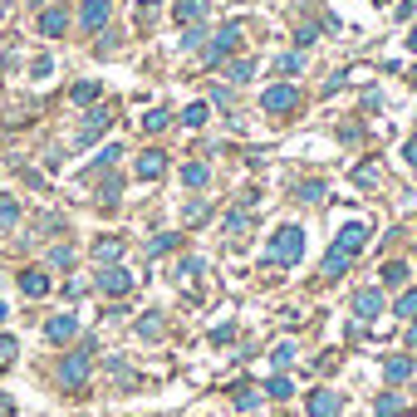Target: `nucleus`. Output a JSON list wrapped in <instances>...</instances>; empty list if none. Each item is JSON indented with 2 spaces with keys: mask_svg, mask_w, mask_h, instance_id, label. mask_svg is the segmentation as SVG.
I'll return each instance as SVG.
<instances>
[{
  "mask_svg": "<svg viewBox=\"0 0 417 417\" xmlns=\"http://www.w3.org/2000/svg\"><path fill=\"white\" fill-rule=\"evenodd\" d=\"M300 255H305V231H300V226H280V231L270 236L265 260H275V265H295Z\"/></svg>",
  "mask_w": 417,
  "mask_h": 417,
  "instance_id": "obj_1",
  "label": "nucleus"
},
{
  "mask_svg": "<svg viewBox=\"0 0 417 417\" xmlns=\"http://www.w3.org/2000/svg\"><path fill=\"white\" fill-rule=\"evenodd\" d=\"M89 349H94V344H84L79 353L64 358V368H59V383H64V388H84V378H89Z\"/></svg>",
  "mask_w": 417,
  "mask_h": 417,
  "instance_id": "obj_2",
  "label": "nucleus"
},
{
  "mask_svg": "<svg viewBox=\"0 0 417 417\" xmlns=\"http://www.w3.org/2000/svg\"><path fill=\"white\" fill-rule=\"evenodd\" d=\"M236 44H241V25H221V30H216V40H211V49H207V64L231 59V54H236Z\"/></svg>",
  "mask_w": 417,
  "mask_h": 417,
  "instance_id": "obj_3",
  "label": "nucleus"
},
{
  "mask_svg": "<svg viewBox=\"0 0 417 417\" xmlns=\"http://www.w3.org/2000/svg\"><path fill=\"white\" fill-rule=\"evenodd\" d=\"M295 104H300V89H295V84H275V89L260 94V108H265V113H290Z\"/></svg>",
  "mask_w": 417,
  "mask_h": 417,
  "instance_id": "obj_4",
  "label": "nucleus"
},
{
  "mask_svg": "<svg viewBox=\"0 0 417 417\" xmlns=\"http://www.w3.org/2000/svg\"><path fill=\"white\" fill-rule=\"evenodd\" d=\"M339 408H344V398L334 388H314L310 393V417H339Z\"/></svg>",
  "mask_w": 417,
  "mask_h": 417,
  "instance_id": "obj_5",
  "label": "nucleus"
},
{
  "mask_svg": "<svg viewBox=\"0 0 417 417\" xmlns=\"http://www.w3.org/2000/svg\"><path fill=\"white\" fill-rule=\"evenodd\" d=\"M74 334H79V319H74V314H54V319L44 324V339H49V344H69Z\"/></svg>",
  "mask_w": 417,
  "mask_h": 417,
  "instance_id": "obj_6",
  "label": "nucleus"
},
{
  "mask_svg": "<svg viewBox=\"0 0 417 417\" xmlns=\"http://www.w3.org/2000/svg\"><path fill=\"white\" fill-rule=\"evenodd\" d=\"M99 290H104V295H128V290H133V275L118 270V265H108V270H99Z\"/></svg>",
  "mask_w": 417,
  "mask_h": 417,
  "instance_id": "obj_7",
  "label": "nucleus"
},
{
  "mask_svg": "<svg viewBox=\"0 0 417 417\" xmlns=\"http://www.w3.org/2000/svg\"><path fill=\"white\" fill-rule=\"evenodd\" d=\"M363 241H368V226H363V221H349V226L339 231V241H334V246H344L349 255H358V250H363Z\"/></svg>",
  "mask_w": 417,
  "mask_h": 417,
  "instance_id": "obj_8",
  "label": "nucleus"
},
{
  "mask_svg": "<svg viewBox=\"0 0 417 417\" xmlns=\"http://www.w3.org/2000/svg\"><path fill=\"white\" fill-rule=\"evenodd\" d=\"M353 314H358V319L383 314V290H358V295H353Z\"/></svg>",
  "mask_w": 417,
  "mask_h": 417,
  "instance_id": "obj_9",
  "label": "nucleus"
},
{
  "mask_svg": "<svg viewBox=\"0 0 417 417\" xmlns=\"http://www.w3.org/2000/svg\"><path fill=\"white\" fill-rule=\"evenodd\" d=\"M79 20H84V30H104L108 25V0H84Z\"/></svg>",
  "mask_w": 417,
  "mask_h": 417,
  "instance_id": "obj_10",
  "label": "nucleus"
},
{
  "mask_svg": "<svg viewBox=\"0 0 417 417\" xmlns=\"http://www.w3.org/2000/svg\"><path fill=\"white\" fill-rule=\"evenodd\" d=\"M118 255H123V241L118 236H99L94 241V260L99 265H118Z\"/></svg>",
  "mask_w": 417,
  "mask_h": 417,
  "instance_id": "obj_11",
  "label": "nucleus"
},
{
  "mask_svg": "<svg viewBox=\"0 0 417 417\" xmlns=\"http://www.w3.org/2000/svg\"><path fill=\"white\" fill-rule=\"evenodd\" d=\"M64 30H69V15H64V10H44V15H40V35L59 40Z\"/></svg>",
  "mask_w": 417,
  "mask_h": 417,
  "instance_id": "obj_12",
  "label": "nucleus"
},
{
  "mask_svg": "<svg viewBox=\"0 0 417 417\" xmlns=\"http://www.w3.org/2000/svg\"><path fill=\"white\" fill-rule=\"evenodd\" d=\"M20 290H25L30 300H40V295H49V275H44V270H25V275H20Z\"/></svg>",
  "mask_w": 417,
  "mask_h": 417,
  "instance_id": "obj_13",
  "label": "nucleus"
},
{
  "mask_svg": "<svg viewBox=\"0 0 417 417\" xmlns=\"http://www.w3.org/2000/svg\"><path fill=\"white\" fill-rule=\"evenodd\" d=\"M383 373H388V383H403V378H413V358L393 353V358H383Z\"/></svg>",
  "mask_w": 417,
  "mask_h": 417,
  "instance_id": "obj_14",
  "label": "nucleus"
},
{
  "mask_svg": "<svg viewBox=\"0 0 417 417\" xmlns=\"http://www.w3.org/2000/svg\"><path fill=\"white\" fill-rule=\"evenodd\" d=\"M172 15H177V25H197V20L207 15V0H177Z\"/></svg>",
  "mask_w": 417,
  "mask_h": 417,
  "instance_id": "obj_15",
  "label": "nucleus"
},
{
  "mask_svg": "<svg viewBox=\"0 0 417 417\" xmlns=\"http://www.w3.org/2000/svg\"><path fill=\"white\" fill-rule=\"evenodd\" d=\"M162 172H167V157H162V152H143V157H138V177L152 182V177H162Z\"/></svg>",
  "mask_w": 417,
  "mask_h": 417,
  "instance_id": "obj_16",
  "label": "nucleus"
},
{
  "mask_svg": "<svg viewBox=\"0 0 417 417\" xmlns=\"http://www.w3.org/2000/svg\"><path fill=\"white\" fill-rule=\"evenodd\" d=\"M349 265H353V255H349V250H344V246H334V250H329V255H324V275H329V280H334V275H344V270H349Z\"/></svg>",
  "mask_w": 417,
  "mask_h": 417,
  "instance_id": "obj_17",
  "label": "nucleus"
},
{
  "mask_svg": "<svg viewBox=\"0 0 417 417\" xmlns=\"http://www.w3.org/2000/svg\"><path fill=\"white\" fill-rule=\"evenodd\" d=\"M104 128H108V108H94V113L84 118V133H79V143H94Z\"/></svg>",
  "mask_w": 417,
  "mask_h": 417,
  "instance_id": "obj_18",
  "label": "nucleus"
},
{
  "mask_svg": "<svg viewBox=\"0 0 417 417\" xmlns=\"http://www.w3.org/2000/svg\"><path fill=\"white\" fill-rule=\"evenodd\" d=\"M373 413L378 417H403V398H398V393H383V398L373 403Z\"/></svg>",
  "mask_w": 417,
  "mask_h": 417,
  "instance_id": "obj_19",
  "label": "nucleus"
},
{
  "mask_svg": "<svg viewBox=\"0 0 417 417\" xmlns=\"http://www.w3.org/2000/svg\"><path fill=\"white\" fill-rule=\"evenodd\" d=\"M275 69H280L285 79H295V74L305 69V54H280V59H275Z\"/></svg>",
  "mask_w": 417,
  "mask_h": 417,
  "instance_id": "obj_20",
  "label": "nucleus"
},
{
  "mask_svg": "<svg viewBox=\"0 0 417 417\" xmlns=\"http://www.w3.org/2000/svg\"><path fill=\"white\" fill-rule=\"evenodd\" d=\"M167 123H172V113H167V108H152V113L143 118V133H162Z\"/></svg>",
  "mask_w": 417,
  "mask_h": 417,
  "instance_id": "obj_21",
  "label": "nucleus"
},
{
  "mask_svg": "<svg viewBox=\"0 0 417 417\" xmlns=\"http://www.w3.org/2000/svg\"><path fill=\"white\" fill-rule=\"evenodd\" d=\"M207 167H202V162H187V167H182V182H187V187H207Z\"/></svg>",
  "mask_w": 417,
  "mask_h": 417,
  "instance_id": "obj_22",
  "label": "nucleus"
},
{
  "mask_svg": "<svg viewBox=\"0 0 417 417\" xmlns=\"http://www.w3.org/2000/svg\"><path fill=\"white\" fill-rule=\"evenodd\" d=\"M99 94H104V89H99L94 79H84V84H74V104H94Z\"/></svg>",
  "mask_w": 417,
  "mask_h": 417,
  "instance_id": "obj_23",
  "label": "nucleus"
},
{
  "mask_svg": "<svg viewBox=\"0 0 417 417\" xmlns=\"http://www.w3.org/2000/svg\"><path fill=\"white\" fill-rule=\"evenodd\" d=\"M236 408H241V413H255V408H260V393H255V388H236Z\"/></svg>",
  "mask_w": 417,
  "mask_h": 417,
  "instance_id": "obj_24",
  "label": "nucleus"
},
{
  "mask_svg": "<svg viewBox=\"0 0 417 417\" xmlns=\"http://www.w3.org/2000/svg\"><path fill=\"white\" fill-rule=\"evenodd\" d=\"M265 393H270V398H295V383H290V378H270Z\"/></svg>",
  "mask_w": 417,
  "mask_h": 417,
  "instance_id": "obj_25",
  "label": "nucleus"
},
{
  "mask_svg": "<svg viewBox=\"0 0 417 417\" xmlns=\"http://www.w3.org/2000/svg\"><path fill=\"white\" fill-rule=\"evenodd\" d=\"M353 182H358V187H373V182H378V162H363V167L353 172Z\"/></svg>",
  "mask_w": 417,
  "mask_h": 417,
  "instance_id": "obj_26",
  "label": "nucleus"
},
{
  "mask_svg": "<svg viewBox=\"0 0 417 417\" xmlns=\"http://www.w3.org/2000/svg\"><path fill=\"white\" fill-rule=\"evenodd\" d=\"M49 265L69 270V265H74V250H69V246H54V250H49Z\"/></svg>",
  "mask_w": 417,
  "mask_h": 417,
  "instance_id": "obj_27",
  "label": "nucleus"
},
{
  "mask_svg": "<svg viewBox=\"0 0 417 417\" xmlns=\"http://www.w3.org/2000/svg\"><path fill=\"white\" fill-rule=\"evenodd\" d=\"M270 363H275V368H290V363H295V344H280V349L270 353Z\"/></svg>",
  "mask_w": 417,
  "mask_h": 417,
  "instance_id": "obj_28",
  "label": "nucleus"
},
{
  "mask_svg": "<svg viewBox=\"0 0 417 417\" xmlns=\"http://www.w3.org/2000/svg\"><path fill=\"white\" fill-rule=\"evenodd\" d=\"M182 123H187V128H202V123H207V104H192L182 113Z\"/></svg>",
  "mask_w": 417,
  "mask_h": 417,
  "instance_id": "obj_29",
  "label": "nucleus"
},
{
  "mask_svg": "<svg viewBox=\"0 0 417 417\" xmlns=\"http://www.w3.org/2000/svg\"><path fill=\"white\" fill-rule=\"evenodd\" d=\"M177 246V236H152V246H147V255H167Z\"/></svg>",
  "mask_w": 417,
  "mask_h": 417,
  "instance_id": "obj_30",
  "label": "nucleus"
},
{
  "mask_svg": "<svg viewBox=\"0 0 417 417\" xmlns=\"http://www.w3.org/2000/svg\"><path fill=\"white\" fill-rule=\"evenodd\" d=\"M182 275H187V280H192V275H202V260H197V255H187V260H177V280H182Z\"/></svg>",
  "mask_w": 417,
  "mask_h": 417,
  "instance_id": "obj_31",
  "label": "nucleus"
},
{
  "mask_svg": "<svg viewBox=\"0 0 417 417\" xmlns=\"http://www.w3.org/2000/svg\"><path fill=\"white\" fill-rule=\"evenodd\" d=\"M157 324H162L157 314H147V319H138V339H157Z\"/></svg>",
  "mask_w": 417,
  "mask_h": 417,
  "instance_id": "obj_32",
  "label": "nucleus"
},
{
  "mask_svg": "<svg viewBox=\"0 0 417 417\" xmlns=\"http://www.w3.org/2000/svg\"><path fill=\"white\" fill-rule=\"evenodd\" d=\"M300 202H324V182H305L300 187Z\"/></svg>",
  "mask_w": 417,
  "mask_h": 417,
  "instance_id": "obj_33",
  "label": "nucleus"
},
{
  "mask_svg": "<svg viewBox=\"0 0 417 417\" xmlns=\"http://www.w3.org/2000/svg\"><path fill=\"white\" fill-rule=\"evenodd\" d=\"M250 74H255V64H250V59H241V64H231V79H236V84H246Z\"/></svg>",
  "mask_w": 417,
  "mask_h": 417,
  "instance_id": "obj_34",
  "label": "nucleus"
},
{
  "mask_svg": "<svg viewBox=\"0 0 417 417\" xmlns=\"http://www.w3.org/2000/svg\"><path fill=\"white\" fill-rule=\"evenodd\" d=\"M398 314H403V319H413L417 314V290H408V295L398 300Z\"/></svg>",
  "mask_w": 417,
  "mask_h": 417,
  "instance_id": "obj_35",
  "label": "nucleus"
},
{
  "mask_svg": "<svg viewBox=\"0 0 417 417\" xmlns=\"http://www.w3.org/2000/svg\"><path fill=\"white\" fill-rule=\"evenodd\" d=\"M15 216H20V207H15V202H10V197H0V226H10V221H15Z\"/></svg>",
  "mask_w": 417,
  "mask_h": 417,
  "instance_id": "obj_36",
  "label": "nucleus"
},
{
  "mask_svg": "<svg viewBox=\"0 0 417 417\" xmlns=\"http://www.w3.org/2000/svg\"><path fill=\"white\" fill-rule=\"evenodd\" d=\"M202 35H207V30H202V25H192V30L182 35V49H197V44H202Z\"/></svg>",
  "mask_w": 417,
  "mask_h": 417,
  "instance_id": "obj_37",
  "label": "nucleus"
},
{
  "mask_svg": "<svg viewBox=\"0 0 417 417\" xmlns=\"http://www.w3.org/2000/svg\"><path fill=\"white\" fill-rule=\"evenodd\" d=\"M30 74H35V79H49V74H54V59H49V54H44V59H35V69H30Z\"/></svg>",
  "mask_w": 417,
  "mask_h": 417,
  "instance_id": "obj_38",
  "label": "nucleus"
},
{
  "mask_svg": "<svg viewBox=\"0 0 417 417\" xmlns=\"http://www.w3.org/2000/svg\"><path fill=\"white\" fill-rule=\"evenodd\" d=\"M314 35H319V30H314V25H300V30H295V44H300V49H305V44H314Z\"/></svg>",
  "mask_w": 417,
  "mask_h": 417,
  "instance_id": "obj_39",
  "label": "nucleus"
},
{
  "mask_svg": "<svg viewBox=\"0 0 417 417\" xmlns=\"http://www.w3.org/2000/svg\"><path fill=\"white\" fill-rule=\"evenodd\" d=\"M246 221H250L246 211H231V216H226V231H246Z\"/></svg>",
  "mask_w": 417,
  "mask_h": 417,
  "instance_id": "obj_40",
  "label": "nucleus"
},
{
  "mask_svg": "<svg viewBox=\"0 0 417 417\" xmlns=\"http://www.w3.org/2000/svg\"><path fill=\"white\" fill-rule=\"evenodd\" d=\"M383 280H388V285H398V280H408V265H388V270H383Z\"/></svg>",
  "mask_w": 417,
  "mask_h": 417,
  "instance_id": "obj_41",
  "label": "nucleus"
},
{
  "mask_svg": "<svg viewBox=\"0 0 417 417\" xmlns=\"http://www.w3.org/2000/svg\"><path fill=\"white\" fill-rule=\"evenodd\" d=\"M113 202H118V177H108L104 182V207H113Z\"/></svg>",
  "mask_w": 417,
  "mask_h": 417,
  "instance_id": "obj_42",
  "label": "nucleus"
},
{
  "mask_svg": "<svg viewBox=\"0 0 417 417\" xmlns=\"http://www.w3.org/2000/svg\"><path fill=\"white\" fill-rule=\"evenodd\" d=\"M211 211H207V202H192V207H187V221H207Z\"/></svg>",
  "mask_w": 417,
  "mask_h": 417,
  "instance_id": "obj_43",
  "label": "nucleus"
},
{
  "mask_svg": "<svg viewBox=\"0 0 417 417\" xmlns=\"http://www.w3.org/2000/svg\"><path fill=\"white\" fill-rule=\"evenodd\" d=\"M211 344H231V324H216L211 329Z\"/></svg>",
  "mask_w": 417,
  "mask_h": 417,
  "instance_id": "obj_44",
  "label": "nucleus"
},
{
  "mask_svg": "<svg viewBox=\"0 0 417 417\" xmlns=\"http://www.w3.org/2000/svg\"><path fill=\"white\" fill-rule=\"evenodd\" d=\"M403 157H408V167H417V138L413 143H403Z\"/></svg>",
  "mask_w": 417,
  "mask_h": 417,
  "instance_id": "obj_45",
  "label": "nucleus"
},
{
  "mask_svg": "<svg viewBox=\"0 0 417 417\" xmlns=\"http://www.w3.org/2000/svg\"><path fill=\"white\" fill-rule=\"evenodd\" d=\"M10 408H15V403H10V398L0 393V417H10Z\"/></svg>",
  "mask_w": 417,
  "mask_h": 417,
  "instance_id": "obj_46",
  "label": "nucleus"
},
{
  "mask_svg": "<svg viewBox=\"0 0 417 417\" xmlns=\"http://www.w3.org/2000/svg\"><path fill=\"white\" fill-rule=\"evenodd\" d=\"M408 344H413V349H417V324H413V329H408Z\"/></svg>",
  "mask_w": 417,
  "mask_h": 417,
  "instance_id": "obj_47",
  "label": "nucleus"
},
{
  "mask_svg": "<svg viewBox=\"0 0 417 417\" xmlns=\"http://www.w3.org/2000/svg\"><path fill=\"white\" fill-rule=\"evenodd\" d=\"M408 49H417V30H413V35H408Z\"/></svg>",
  "mask_w": 417,
  "mask_h": 417,
  "instance_id": "obj_48",
  "label": "nucleus"
},
{
  "mask_svg": "<svg viewBox=\"0 0 417 417\" xmlns=\"http://www.w3.org/2000/svg\"><path fill=\"white\" fill-rule=\"evenodd\" d=\"M0 319H5V305H0Z\"/></svg>",
  "mask_w": 417,
  "mask_h": 417,
  "instance_id": "obj_49",
  "label": "nucleus"
}]
</instances>
